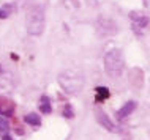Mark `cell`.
Returning a JSON list of instances; mask_svg holds the SVG:
<instances>
[{
	"label": "cell",
	"instance_id": "obj_1",
	"mask_svg": "<svg viewBox=\"0 0 150 140\" xmlns=\"http://www.w3.org/2000/svg\"><path fill=\"white\" fill-rule=\"evenodd\" d=\"M59 83L68 94H78L84 88V83H86L84 73L79 68H68V69L60 73Z\"/></svg>",
	"mask_w": 150,
	"mask_h": 140
},
{
	"label": "cell",
	"instance_id": "obj_2",
	"mask_svg": "<svg viewBox=\"0 0 150 140\" xmlns=\"http://www.w3.org/2000/svg\"><path fill=\"white\" fill-rule=\"evenodd\" d=\"M25 27L27 33L32 36H38L44 30V8L40 3H33L29 6L25 14Z\"/></svg>",
	"mask_w": 150,
	"mask_h": 140
},
{
	"label": "cell",
	"instance_id": "obj_3",
	"mask_svg": "<svg viewBox=\"0 0 150 140\" xmlns=\"http://www.w3.org/2000/svg\"><path fill=\"white\" fill-rule=\"evenodd\" d=\"M123 55L119 49H111L104 55V69H106L108 76H111L112 79L120 77V74L123 73Z\"/></svg>",
	"mask_w": 150,
	"mask_h": 140
},
{
	"label": "cell",
	"instance_id": "obj_4",
	"mask_svg": "<svg viewBox=\"0 0 150 140\" xmlns=\"http://www.w3.org/2000/svg\"><path fill=\"white\" fill-rule=\"evenodd\" d=\"M98 30H100L103 35L111 36V35H115V33H117V25H115V22L112 21V19L101 18L100 21H98Z\"/></svg>",
	"mask_w": 150,
	"mask_h": 140
},
{
	"label": "cell",
	"instance_id": "obj_5",
	"mask_svg": "<svg viewBox=\"0 0 150 140\" xmlns=\"http://www.w3.org/2000/svg\"><path fill=\"white\" fill-rule=\"evenodd\" d=\"M129 19H131L133 27H134L136 30L144 29V27L149 24V18L144 16V14H141V13H129Z\"/></svg>",
	"mask_w": 150,
	"mask_h": 140
},
{
	"label": "cell",
	"instance_id": "obj_6",
	"mask_svg": "<svg viewBox=\"0 0 150 140\" xmlns=\"http://www.w3.org/2000/svg\"><path fill=\"white\" fill-rule=\"evenodd\" d=\"M134 109H136V102L134 101H128L119 112H117V118H119V120H125L128 115L133 113V110H134Z\"/></svg>",
	"mask_w": 150,
	"mask_h": 140
},
{
	"label": "cell",
	"instance_id": "obj_7",
	"mask_svg": "<svg viewBox=\"0 0 150 140\" xmlns=\"http://www.w3.org/2000/svg\"><path fill=\"white\" fill-rule=\"evenodd\" d=\"M96 118H98V121L103 125L106 129H109V131H115V126H114V123L109 120L106 115H104V112H101V110H96Z\"/></svg>",
	"mask_w": 150,
	"mask_h": 140
},
{
	"label": "cell",
	"instance_id": "obj_8",
	"mask_svg": "<svg viewBox=\"0 0 150 140\" xmlns=\"http://www.w3.org/2000/svg\"><path fill=\"white\" fill-rule=\"evenodd\" d=\"M25 123H29L32 126H40L41 125V118L36 113H29V115H25Z\"/></svg>",
	"mask_w": 150,
	"mask_h": 140
},
{
	"label": "cell",
	"instance_id": "obj_9",
	"mask_svg": "<svg viewBox=\"0 0 150 140\" xmlns=\"http://www.w3.org/2000/svg\"><path fill=\"white\" fill-rule=\"evenodd\" d=\"M40 109H41L43 113H51V101H49V98H47V96H43V98H41Z\"/></svg>",
	"mask_w": 150,
	"mask_h": 140
},
{
	"label": "cell",
	"instance_id": "obj_10",
	"mask_svg": "<svg viewBox=\"0 0 150 140\" xmlns=\"http://www.w3.org/2000/svg\"><path fill=\"white\" fill-rule=\"evenodd\" d=\"M109 98V90L106 87H98L96 88V99L98 101H104V99Z\"/></svg>",
	"mask_w": 150,
	"mask_h": 140
},
{
	"label": "cell",
	"instance_id": "obj_11",
	"mask_svg": "<svg viewBox=\"0 0 150 140\" xmlns=\"http://www.w3.org/2000/svg\"><path fill=\"white\" fill-rule=\"evenodd\" d=\"M10 13H11V6H10V5L2 6V8H0V19L8 18V16H10Z\"/></svg>",
	"mask_w": 150,
	"mask_h": 140
},
{
	"label": "cell",
	"instance_id": "obj_12",
	"mask_svg": "<svg viewBox=\"0 0 150 140\" xmlns=\"http://www.w3.org/2000/svg\"><path fill=\"white\" fill-rule=\"evenodd\" d=\"M6 131H8V121H6V118L0 117V132H6Z\"/></svg>",
	"mask_w": 150,
	"mask_h": 140
},
{
	"label": "cell",
	"instance_id": "obj_13",
	"mask_svg": "<svg viewBox=\"0 0 150 140\" xmlns=\"http://www.w3.org/2000/svg\"><path fill=\"white\" fill-rule=\"evenodd\" d=\"M63 115H65V117H67V118H73V115H74V113H73V109H71L70 106H65Z\"/></svg>",
	"mask_w": 150,
	"mask_h": 140
},
{
	"label": "cell",
	"instance_id": "obj_14",
	"mask_svg": "<svg viewBox=\"0 0 150 140\" xmlns=\"http://www.w3.org/2000/svg\"><path fill=\"white\" fill-rule=\"evenodd\" d=\"M3 140H11V137H8V135H5V137H3Z\"/></svg>",
	"mask_w": 150,
	"mask_h": 140
},
{
	"label": "cell",
	"instance_id": "obj_15",
	"mask_svg": "<svg viewBox=\"0 0 150 140\" xmlns=\"http://www.w3.org/2000/svg\"><path fill=\"white\" fill-rule=\"evenodd\" d=\"M22 2H25V3H30V2H32V0H22Z\"/></svg>",
	"mask_w": 150,
	"mask_h": 140
}]
</instances>
